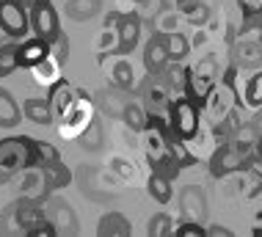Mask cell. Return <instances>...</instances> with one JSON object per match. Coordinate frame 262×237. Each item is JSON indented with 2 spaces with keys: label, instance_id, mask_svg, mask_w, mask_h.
I'll return each mask as SVG.
<instances>
[{
  "label": "cell",
  "instance_id": "cell-1",
  "mask_svg": "<svg viewBox=\"0 0 262 237\" xmlns=\"http://www.w3.org/2000/svg\"><path fill=\"white\" fill-rule=\"evenodd\" d=\"M39 166L36 163V149H33V138L19 135V138H3L0 141V182L9 177L19 174L25 168Z\"/></svg>",
  "mask_w": 262,
  "mask_h": 237
},
{
  "label": "cell",
  "instance_id": "cell-2",
  "mask_svg": "<svg viewBox=\"0 0 262 237\" xmlns=\"http://www.w3.org/2000/svg\"><path fill=\"white\" fill-rule=\"evenodd\" d=\"M91 121H94V102H91V97L86 91L77 89V97L72 107L67 111V116L58 121V135L63 141H80L83 133L91 127Z\"/></svg>",
  "mask_w": 262,
  "mask_h": 237
},
{
  "label": "cell",
  "instance_id": "cell-3",
  "mask_svg": "<svg viewBox=\"0 0 262 237\" xmlns=\"http://www.w3.org/2000/svg\"><path fill=\"white\" fill-rule=\"evenodd\" d=\"M218 85V63L212 55L202 58L196 67L188 69V80H185V97L193 99L199 107H204V102L210 99L212 89Z\"/></svg>",
  "mask_w": 262,
  "mask_h": 237
},
{
  "label": "cell",
  "instance_id": "cell-4",
  "mask_svg": "<svg viewBox=\"0 0 262 237\" xmlns=\"http://www.w3.org/2000/svg\"><path fill=\"white\" fill-rule=\"evenodd\" d=\"M168 124L174 127V133L185 141H193L202 133V113L199 105L188 97H174L168 102Z\"/></svg>",
  "mask_w": 262,
  "mask_h": 237
},
{
  "label": "cell",
  "instance_id": "cell-5",
  "mask_svg": "<svg viewBox=\"0 0 262 237\" xmlns=\"http://www.w3.org/2000/svg\"><path fill=\"white\" fill-rule=\"evenodd\" d=\"M31 28V9L25 0H0V31L11 39H23Z\"/></svg>",
  "mask_w": 262,
  "mask_h": 237
},
{
  "label": "cell",
  "instance_id": "cell-6",
  "mask_svg": "<svg viewBox=\"0 0 262 237\" xmlns=\"http://www.w3.org/2000/svg\"><path fill=\"white\" fill-rule=\"evenodd\" d=\"M243 166H246V155L240 152L232 141L218 143L215 152L210 155V174L215 179H224V177L235 174V171H240Z\"/></svg>",
  "mask_w": 262,
  "mask_h": 237
},
{
  "label": "cell",
  "instance_id": "cell-7",
  "mask_svg": "<svg viewBox=\"0 0 262 237\" xmlns=\"http://www.w3.org/2000/svg\"><path fill=\"white\" fill-rule=\"evenodd\" d=\"M31 28L33 33L47 39L53 45L55 39L61 36V23H58V14H55L53 3H36L31 6Z\"/></svg>",
  "mask_w": 262,
  "mask_h": 237
},
{
  "label": "cell",
  "instance_id": "cell-8",
  "mask_svg": "<svg viewBox=\"0 0 262 237\" xmlns=\"http://www.w3.org/2000/svg\"><path fill=\"white\" fill-rule=\"evenodd\" d=\"M171 63V55H168V47H166V36L163 33H155L144 47V69L146 75H160L163 69Z\"/></svg>",
  "mask_w": 262,
  "mask_h": 237
},
{
  "label": "cell",
  "instance_id": "cell-9",
  "mask_svg": "<svg viewBox=\"0 0 262 237\" xmlns=\"http://www.w3.org/2000/svg\"><path fill=\"white\" fill-rule=\"evenodd\" d=\"M116 31H119V55L133 53V50L138 47V41H141V19H138V14L122 11Z\"/></svg>",
  "mask_w": 262,
  "mask_h": 237
},
{
  "label": "cell",
  "instance_id": "cell-10",
  "mask_svg": "<svg viewBox=\"0 0 262 237\" xmlns=\"http://www.w3.org/2000/svg\"><path fill=\"white\" fill-rule=\"evenodd\" d=\"M180 212L188 221H204V215H207V199H204L202 188L188 185V188L180 190Z\"/></svg>",
  "mask_w": 262,
  "mask_h": 237
},
{
  "label": "cell",
  "instance_id": "cell-11",
  "mask_svg": "<svg viewBox=\"0 0 262 237\" xmlns=\"http://www.w3.org/2000/svg\"><path fill=\"white\" fill-rule=\"evenodd\" d=\"M45 210H47V218L55 224L58 232H63V234L77 232V218H75V210L69 207V202H63V199H47Z\"/></svg>",
  "mask_w": 262,
  "mask_h": 237
},
{
  "label": "cell",
  "instance_id": "cell-12",
  "mask_svg": "<svg viewBox=\"0 0 262 237\" xmlns=\"http://www.w3.org/2000/svg\"><path fill=\"white\" fill-rule=\"evenodd\" d=\"M50 53H53V45L47 39H41V36L23 39L19 41V67L31 69V67H36L39 61H45Z\"/></svg>",
  "mask_w": 262,
  "mask_h": 237
},
{
  "label": "cell",
  "instance_id": "cell-13",
  "mask_svg": "<svg viewBox=\"0 0 262 237\" xmlns=\"http://www.w3.org/2000/svg\"><path fill=\"white\" fill-rule=\"evenodd\" d=\"M19 188H23V196L36 199V202H45L47 193H50V188H47V182H45V174H41L39 166L19 171Z\"/></svg>",
  "mask_w": 262,
  "mask_h": 237
},
{
  "label": "cell",
  "instance_id": "cell-14",
  "mask_svg": "<svg viewBox=\"0 0 262 237\" xmlns=\"http://www.w3.org/2000/svg\"><path fill=\"white\" fill-rule=\"evenodd\" d=\"M61 67H63V63H61V61L50 53L45 61H39L36 67H31V77H33V83L41 85V89H53V85L58 83V80H63V77H61Z\"/></svg>",
  "mask_w": 262,
  "mask_h": 237
},
{
  "label": "cell",
  "instance_id": "cell-15",
  "mask_svg": "<svg viewBox=\"0 0 262 237\" xmlns=\"http://www.w3.org/2000/svg\"><path fill=\"white\" fill-rule=\"evenodd\" d=\"M75 97H77V89H75L72 83H67V80H58V83L50 89V105H53L55 121H61L63 116H67V111L72 107Z\"/></svg>",
  "mask_w": 262,
  "mask_h": 237
},
{
  "label": "cell",
  "instance_id": "cell-16",
  "mask_svg": "<svg viewBox=\"0 0 262 237\" xmlns=\"http://www.w3.org/2000/svg\"><path fill=\"white\" fill-rule=\"evenodd\" d=\"M235 67L237 69H262V41L240 39L235 47Z\"/></svg>",
  "mask_w": 262,
  "mask_h": 237
},
{
  "label": "cell",
  "instance_id": "cell-17",
  "mask_svg": "<svg viewBox=\"0 0 262 237\" xmlns=\"http://www.w3.org/2000/svg\"><path fill=\"white\" fill-rule=\"evenodd\" d=\"M111 83H113V89H119V91H138L141 89L136 83V69H133V63L124 61V58H119L111 67Z\"/></svg>",
  "mask_w": 262,
  "mask_h": 237
},
{
  "label": "cell",
  "instance_id": "cell-18",
  "mask_svg": "<svg viewBox=\"0 0 262 237\" xmlns=\"http://www.w3.org/2000/svg\"><path fill=\"white\" fill-rule=\"evenodd\" d=\"M23 113L33 121V124H41V127H47V124H53V121H55L50 99L28 97V99H25V105H23Z\"/></svg>",
  "mask_w": 262,
  "mask_h": 237
},
{
  "label": "cell",
  "instance_id": "cell-19",
  "mask_svg": "<svg viewBox=\"0 0 262 237\" xmlns=\"http://www.w3.org/2000/svg\"><path fill=\"white\" fill-rule=\"evenodd\" d=\"M100 9H102V0H69L63 11L72 23H89L100 14Z\"/></svg>",
  "mask_w": 262,
  "mask_h": 237
},
{
  "label": "cell",
  "instance_id": "cell-20",
  "mask_svg": "<svg viewBox=\"0 0 262 237\" xmlns=\"http://www.w3.org/2000/svg\"><path fill=\"white\" fill-rule=\"evenodd\" d=\"M130 232H133V226L122 212H105L100 218V224H97V234H105V237L108 234L111 237H124Z\"/></svg>",
  "mask_w": 262,
  "mask_h": 237
},
{
  "label": "cell",
  "instance_id": "cell-21",
  "mask_svg": "<svg viewBox=\"0 0 262 237\" xmlns=\"http://www.w3.org/2000/svg\"><path fill=\"white\" fill-rule=\"evenodd\" d=\"M259 135H262V130L257 124H240V127H235V133H232V143L243 152L246 157H249V152H254L257 149V141H259Z\"/></svg>",
  "mask_w": 262,
  "mask_h": 237
},
{
  "label": "cell",
  "instance_id": "cell-22",
  "mask_svg": "<svg viewBox=\"0 0 262 237\" xmlns=\"http://www.w3.org/2000/svg\"><path fill=\"white\" fill-rule=\"evenodd\" d=\"M41 174H45V182L50 190H61L72 182V171L63 166V160H55V163H47L41 166Z\"/></svg>",
  "mask_w": 262,
  "mask_h": 237
},
{
  "label": "cell",
  "instance_id": "cell-23",
  "mask_svg": "<svg viewBox=\"0 0 262 237\" xmlns=\"http://www.w3.org/2000/svg\"><path fill=\"white\" fill-rule=\"evenodd\" d=\"M166 138H168V149H171V157H174V160L180 163L182 168H185V166H193V163H196V155L188 149V141L180 138V135L174 133L171 124H168V130H166Z\"/></svg>",
  "mask_w": 262,
  "mask_h": 237
},
{
  "label": "cell",
  "instance_id": "cell-24",
  "mask_svg": "<svg viewBox=\"0 0 262 237\" xmlns=\"http://www.w3.org/2000/svg\"><path fill=\"white\" fill-rule=\"evenodd\" d=\"M19 124V105L14 102V97L6 89H0V127L11 130Z\"/></svg>",
  "mask_w": 262,
  "mask_h": 237
},
{
  "label": "cell",
  "instance_id": "cell-25",
  "mask_svg": "<svg viewBox=\"0 0 262 237\" xmlns=\"http://www.w3.org/2000/svg\"><path fill=\"white\" fill-rule=\"evenodd\" d=\"M171 182H174V179H168V177H163V174H155V171H152L149 182H146V190H149V196L158 204H168V202H171V196H174Z\"/></svg>",
  "mask_w": 262,
  "mask_h": 237
},
{
  "label": "cell",
  "instance_id": "cell-26",
  "mask_svg": "<svg viewBox=\"0 0 262 237\" xmlns=\"http://www.w3.org/2000/svg\"><path fill=\"white\" fill-rule=\"evenodd\" d=\"M127 91H119V89H111V91H102L100 94V102H102V111L108 113V116H116L122 119L124 107H127Z\"/></svg>",
  "mask_w": 262,
  "mask_h": 237
},
{
  "label": "cell",
  "instance_id": "cell-27",
  "mask_svg": "<svg viewBox=\"0 0 262 237\" xmlns=\"http://www.w3.org/2000/svg\"><path fill=\"white\" fill-rule=\"evenodd\" d=\"M243 105L257 111L262 107V72H254V75L246 80V89H243Z\"/></svg>",
  "mask_w": 262,
  "mask_h": 237
},
{
  "label": "cell",
  "instance_id": "cell-28",
  "mask_svg": "<svg viewBox=\"0 0 262 237\" xmlns=\"http://www.w3.org/2000/svg\"><path fill=\"white\" fill-rule=\"evenodd\" d=\"M17 67H19V45H14V41L0 45V77H9Z\"/></svg>",
  "mask_w": 262,
  "mask_h": 237
},
{
  "label": "cell",
  "instance_id": "cell-29",
  "mask_svg": "<svg viewBox=\"0 0 262 237\" xmlns=\"http://www.w3.org/2000/svg\"><path fill=\"white\" fill-rule=\"evenodd\" d=\"M122 121L130 130H136V133H144L146 130V111L141 107L138 102H127L124 107V113H122Z\"/></svg>",
  "mask_w": 262,
  "mask_h": 237
},
{
  "label": "cell",
  "instance_id": "cell-30",
  "mask_svg": "<svg viewBox=\"0 0 262 237\" xmlns=\"http://www.w3.org/2000/svg\"><path fill=\"white\" fill-rule=\"evenodd\" d=\"M158 77H160V80L168 85V89H174V85H177V89H185V80H188V69H182V67H180V61H171V63H168L166 69L160 72Z\"/></svg>",
  "mask_w": 262,
  "mask_h": 237
},
{
  "label": "cell",
  "instance_id": "cell-31",
  "mask_svg": "<svg viewBox=\"0 0 262 237\" xmlns=\"http://www.w3.org/2000/svg\"><path fill=\"white\" fill-rule=\"evenodd\" d=\"M146 232L152 237H166V234H174V221L168 212H158L149 218V224H146Z\"/></svg>",
  "mask_w": 262,
  "mask_h": 237
},
{
  "label": "cell",
  "instance_id": "cell-32",
  "mask_svg": "<svg viewBox=\"0 0 262 237\" xmlns=\"http://www.w3.org/2000/svg\"><path fill=\"white\" fill-rule=\"evenodd\" d=\"M166 47H168V55H171V61H182V58H185V55H188V39H185V36H182V33H168L166 36Z\"/></svg>",
  "mask_w": 262,
  "mask_h": 237
},
{
  "label": "cell",
  "instance_id": "cell-33",
  "mask_svg": "<svg viewBox=\"0 0 262 237\" xmlns=\"http://www.w3.org/2000/svg\"><path fill=\"white\" fill-rule=\"evenodd\" d=\"M33 149H36V163H39V168L47 166V163L61 160L58 149H55L53 143H47V141H36V138H33Z\"/></svg>",
  "mask_w": 262,
  "mask_h": 237
},
{
  "label": "cell",
  "instance_id": "cell-34",
  "mask_svg": "<svg viewBox=\"0 0 262 237\" xmlns=\"http://www.w3.org/2000/svg\"><path fill=\"white\" fill-rule=\"evenodd\" d=\"M185 17H188V23L193 25V28H202V25L210 23V9H207L204 3H199V0H196L193 6H188V9H185Z\"/></svg>",
  "mask_w": 262,
  "mask_h": 237
},
{
  "label": "cell",
  "instance_id": "cell-35",
  "mask_svg": "<svg viewBox=\"0 0 262 237\" xmlns=\"http://www.w3.org/2000/svg\"><path fill=\"white\" fill-rule=\"evenodd\" d=\"M177 237H207V226H202V221H182L180 226H174Z\"/></svg>",
  "mask_w": 262,
  "mask_h": 237
},
{
  "label": "cell",
  "instance_id": "cell-36",
  "mask_svg": "<svg viewBox=\"0 0 262 237\" xmlns=\"http://www.w3.org/2000/svg\"><path fill=\"white\" fill-rule=\"evenodd\" d=\"M80 143H83V149H100V146H102V127L97 124V119L91 121V127L83 133Z\"/></svg>",
  "mask_w": 262,
  "mask_h": 237
},
{
  "label": "cell",
  "instance_id": "cell-37",
  "mask_svg": "<svg viewBox=\"0 0 262 237\" xmlns=\"http://www.w3.org/2000/svg\"><path fill=\"white\" fill-rule=\"evenodd\" d=\"M243 171H249V174L254 177V188H262V157H246V166Z\"/></svg>",
  "mask_w": 262,
  "mask_h": 237
},
{
  "label": "cell",
  "instance_id": "cell-38",
  "mask_svg": "<svg viewBox=\"0 0 262 237\" xmlns=\"http://www.w3.org/2000/svg\"><path fill=\"white\" fill-rule=\"evenodd\" d=\"M240 11H243V19H254L262 14V0H237Z\"/></svg>",
  "mask_w": 262,
  "mask_h": 237
},
{
  "label": "cell",
  "instance_id": "cell-39",
  "mask_svg": "<svg viewBox=\"0 0 262 237\" xmlns=\"http://www.w3.org/2000/svg\"><path fill=\"white\" fill-rule=\"evenodd\" d=\"M53 55H55V58H58L61 63H67V61H69V39H67L63 33L53 41Z\"/></svg>",
  "mask_w": 262,
  "mask_h": 237
},
{
  "label": "cell",
  "instance_id": "cell-40",
  "mask_svg": "<svg viewBox=\"0 0 262 237\" xmlns=\"http://www.w3.org/2000/svg\"><path fill=\"white\" fill-rule=\"evenodd\" d=\"M235 232H232V229H226V226H207V237H232Z\"/></svg>",
  "mask_w": 262,
  "mask_h": 237
},
{
  "label": "cell",
  "instance_id": "cell-41",
  "mask_svg": "<svg viewBox=\"0 0 262 237\" xmlns=\"http://www.w3.org/2000/svg\"><path fill=\"white\" fill-rule=\"evenodd\" d=\"M254 152H257V155L262 157V135H259V141H257V149H254Z\"/></svg>",
  "mask_w": 262,
  "mask_h": 237
},
{
  "label": "cell",
  "instance_id": "cell-42",
  "mask_svg": "<svg viewBox=\"0 0 262 237\" xmlns=\"http://www.w3.org/2000/svg\"><path fill=\"white\" fill-rule=\"evenodd\" d=\"M28 6H36V3H50V0H25Z\"/></svg>",
  "mask_w": 262,
  "mask_h": 237
},
{
  "label": "cell",
  "instance_id": "cell-43",
  "mask_svg": "<svg viewBox=\"0 0 262 237\" xmlns=\"http://www.w3.org/2000/svg\"><path fill=\"white\" fill-rule=\"evenodd\" d=\"M133 3H138V6H144V3H149V0H133Z\"/></svg>",
  "mask_w": 262,
  "mask_h": 237
}]
</instances>
